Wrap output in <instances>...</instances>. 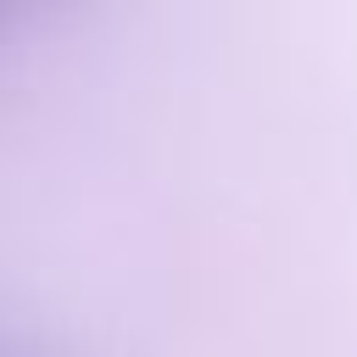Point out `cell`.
<instances>
[{
  "instance_id": "cell-1",
  "label": "cell",
  "mask_w": 357,
  "mask_h": 357,
  "mask_svg": "<svg viewBox=\"0 0 357 357\" xmlns=\"http://www.w3.org/2000/svg\"><path fill=\"white\" fill-rule=\"evenodd\" d=\"M0 284L45 357H357V0L112 6L17 45Z\"/></svg>"
}]
</instances>
